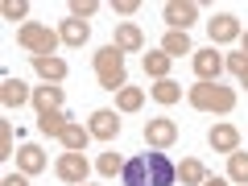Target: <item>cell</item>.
Here are the masks:
<instances>
[{
	"label": "cell",
	"instance_id": "cell-1",
	"mask_svg": "<svg viewBox=\"0 0 248 186\" xmlns=\"http://www.w3.org/2000/svg\"><path fill=\"white\" fill-rule=\"evenodd\" d=\"M124 186H174L178 166L166 153H141V157L124 161Z\"/></svg>",
	"mask_w": 248,
	"mask_h": 186
},
{
	"label": "cell",
	"instance_id": "cell-2",
	"mask_svg": "<svg viewBox=\"0 0 248 186\" xmlns=\"http://www.w3.org/2000/svg\"><path fill=\"white\" fill-rule=\"evenodd\" d=\"M95 79H99V87H104V91L128 87V83H124V50L104 46V50L95 54Z\"/></svg>",
	"mask_w": 248,
	"mask_h": 186
},
{
	"label": "cell",
	"instance_id": "cell-3",
	"mask_svg": "<svg viewBox=\"0 0 248 186\" xmlns=\"http://www.w3.org/2000/svg\"><path fill=\"white\" fill-rule=\"evenodd\" d=\"M190 104H195L199 112H232V108H236V91L219 87V83H195V87H190Z\"/></svg>",
	"mask_w": 248,
	"mask_h": 186
},
{
	"label": "cell",
	"instance_id": "cell-4",
	"mask_svg": "<svg viewBox=\"0 0 248 186\" xmlns=\"http://www.w3.org/2000/svg\"><path fill=\"white\" fill-rule=\"evenodd\" d=\"M17 42L29 50V58H46V54H54V46H58L62 37L54 33V29H46V25H21Z\"/></svg>",
	"mask_w": 248,
	"mask_h": 186
},
{
	"label": "cell",
	"instance_id": "cell-5",
	"mask_svg": "<svg viewBox=\"0 0 248 186\" xmlns=\"http://www.w3.org/2000/svg\"><path fill=\"white\" fill-rule=\"evenodd\" d=\"M161 17H166V25L174 29V33H186V29L199 21V4H190V0H170L166 9H161Z\"/></svg>",
	"mask_w": 248,
	"mask_h": 186
},
{
	"label": "cell",
	"instance_id": "cell-6",
	"mask_svg": "<svg viewBox=\"0 0 248 186\" xmlns=\"http://www.w3.org/2000/svg\"><path fill=\"white\" fill-rule=\"evenodd\" d=\"M145 141H149L153 149H170V145L178 141V124L170 120V116H157V120L145 124Z\"/></svg>",
	"mask_w": 248,
	"mask_h": 186
},
{
	"label": "cell",
	"instance_id": "cell-7",
	"mask_svg": "<svg viewBox=\"0 0 248 186\" xmlns=\"http://www.w3.org/2000/svg\"><path fill=\"white\" fill-rule=\"evenodd\" d=\"M87 157L83 153H62L58 157V178L62 182H71V186H87Z\"/></svg>",
	"mask_w": 248,
	"mask_h": 186
},
{
	"label": "cell",
	"instance_id": "cell-8",
	"mask_svg": "<svg viewBox=\"0 0 248 186\" xmlns=\"http://www.w3.org/2000/svg\"><path fill=\"white\" fill-rule=\"evenodd\" d=\"M190 62H195L199 83H215V79H219V71H223V58L215 54V46H207V50H195V54H190Z\"/></svg>",
	"mask_w": 248,
	"mask_h": 186
},
{
	"label": "cell",
	"instance_id": "cell-9",
	"mask_svg": "<svg viewBox=\"0 0 248 186\" xmlns=\"http://www.w3.org/2000/svg\"><path fill=\"white\" fill-rule=\"evenodd\" d=\"M91 137H99V141H116L120 137V116L112 112V108H99V112H91Z\"/></svg>",
	"mask_w": 248,
	"mask_h": 186
},
{
	"label": "cell",
	"instance_id": "cell-10",
	"mask_svg": "<svg viewBox=\"0 0 248 186\" xmlns=\"http://www.w3.org/2000/svg\"><path fill=\"white\" fill-rule=\"evenodd\" d=\"M207 33H211V46H223V42H236L244 29H240V21L232 13H219L215 21H207Z\"/></svg>",
	"mask_w": 248,
	"mask_h": 186
},
{
	"label": "cell",
	"instance_id": "cell-11",
	"mask_svg": "<svg viewBox=\"0 0 248 186\" xmlns=\"http://www.w3.org/2000/svg\"><path fill=\"white\" fill-rule=\"evenodd\" d=\"M207 141H211L215 153H236L240 149V128L236 124H215L211 133H207Z\"/></svg>",
	"mask_w": 248,
	"mask_h": 186
},
{
	"label": "cell",
	"instance_id": "cell-12",
	"mask_svg": "<svg viewBox=\"0 0 248 186\" xmlns=\"http://www.w3.org/2000/svg\"><path fill=\"white\" fill-rule=\"evenodd\" d=\"M116 50H124V54H137V50H145V33L137 25H128V21H120L116 25Z\"/></svg>",
	"mask_w": 248,
	"mask_h": 186
},
{
	"label": "cell",
	"instance_id": "cell-13",
	"mask_svg": "<svg viewBox=\"0 0 248 186\" xmlns=\"http://www.w3.org/2000/svg\"><path fill=\"white\" fill-rule=\"evenodd\" d=\"M62 145H66V153H83L87 149V141H91V128H83V124H66V128H62V137H58Z\"/></svg>",
	"mask_w": 248,
	"mask_h": 186
},
{
	"label": "cell",
	"instance_id": "cell-14",
	"mask_svg": "<svg viewBox=\"0 0 248 186\" xmlns=\"http://www.w3.org/2000/svg\"><path fill=\"white\" fill-rule=\"evenodd\" d=\"M25 99H33V95H29V87L21 79H4V83H0V104H4V108H21Z\"/></svg>",
	"mask_w": 248,
	"mask_h": 186
},
{
	"label": "cell",
	"instance_id": "cell-15",
	"mask_svg": "<svg viewBox=\"0 0 248 186\" xmlns=\"http://www.w3.org/2000/svg\"><path fill=\"white\" fill-rule=\"evenodd\" d=\"M17 166H21V174H37V170H46V153L37 149V145H21L17 149Z\"/></svg>",
	"mask_w": 248,
	"mask_h": 186
},
{
	"label": "cell",
	"instance_id": "cell-16",
	"mask_svg": "<svg viewBox=\"0 0 248 186\" xmlns=\"http://www.w3.org/2000/svg\"><path fill=\"white\" fill-rule=\"evenodd\" d=\"M33 108H37V116H42V112H58V108H62V87H50V83L37 87L33 91Z\"/></svg>",
	"mask_w": 248,
	"mask_h": 186
},
{
	"label": "cell",
	"instance_id": "cell-17",
	"mask_svg": "<svg viewBox=\"0 0 248 186\" xmlns=\"http://www.w3.org/2000/svg\"><path fill=\"white\" fill-rule=\"evenodd\" d=\"M33 71L42 75L46 83H58L62 75H66V62H62V58H54V54H46V58H33Z\"/></svg>",
	"mask_w": 248,
	"mask_h": 186
},
{
	"label": "cell",
	"instance_id": "cell-18",
	"mask_svg": "<svg viewBox=\"0 0 248 186\" xmlns=\"http://www.w3.org/2000/svg\"><path fill=\"white\" fill-rule=\"evenodd\" d=\"M58 37H62L66 46H83V42L91 37V25H87V21H75V17H71V21H62Z\"/></svg>",
	"mask_w": 248,
	"mask_h": 186
},
{
	"label": "cell",
	"instance_id": "cell-19",
	"mask_svg": "<svg viewBox=\"0 0 248 186\" xmlns=\"http://www.w3.org/2000/svg\"><path fill=\"white\" fill-rule=\"evenodd\" d=\"M170 54L166 50H149L145 54V75H153V79H170Z\"/></svg>",
	"mask_w": 248,
	"mask_h": 186
},
{
	"label": "cell",
	"instance_id": "cell-20",
	"mask_svg": "<svg viewBox=\"0 0 248 186\" xmlns=\"http://www.w3.org/2000/svg\"><path fill=\"white\" fill-rule=\"evenodd\" d=\"M66 124H71V116L62 112V108H58V112H42V116H37V128H42L46 137H62Z\"/></svg>",
	"mask_w": 248,
	"mask_h": 186
},
{
	"label": "cell",
	"instance_id": "cell-21",
	"mask_svg": "<svg viewBox=\"0 0 248 186\" xmlns=\"http://www.w3.org/2000/svg\"><path fill=\"white\" fill-rule=\"evenodd\" d=\"M161 50H166L170 58H182V54H195V46H190L186 33H174V29H170V33L161 37Z\"/></svg>",
	"mask_w": 248,
	"mask_h": 186
},
{
	"label": "cell",
	"instance_id": "cell-22",
	"mask_svg": "<svg viewBox=\"0 0 248 186\" xmlns=\"http://www.w3.org/2000/svg\"><path fill=\"white\" fill-rule=\"evenodd\" d=\"M178 178H182V186H203L207 182V170H203V161L186 157L182 166H178Z\"/></svg>",
	"mask_w": 248,
	"mask_h": 186
},
{
	"label": "cell",
	"instance_id": "cell-23",
	"mask_svg": "<svg viewBox=\"0 0 248 186\" xmlns=\"http://www.w3.org/2000/svg\"><path fill=\"white\" fill-rule=\"evenodd\" d=\"M149 95L157 99V104H178V99H182V87H178L174 79H157V83L149 87Z\"/></svg>",
	"mask_w": 248,
	"mask_h": 186
},
{
	"label": "cell",
	"instance_id": "cell-24",
	"mask_svg": "<svg viewBox=\"0 0 248 186\" xmlns=\"http://www.w3.org/2000/svg\"><path fill=\"white\" fill-rule=\"evenodd\" d=\"M141 104H145L141 87H120L116 91V108H120V112H141Z\"/></svg>",
	"mask_w": 248,
	"mask_h": 186
},
{
	"label": "cell",
	"instance_id": "cell-25",
	"mask_svg": "<svg viewBox=\"0 0 248 186\" xmlns=\"http://www.w3.org/2000/svg\"><path fill=\"white\" fill-rule=\"evenodd\" d=\"M228 178L232 182H240V186H248V153H228Z\"/></svg>",
	"mask_w": 248,
	"mask_h": 186
},
{
	"label": "cell",
	"instance_id": "cell-26",
	"mask_svg": "<svg viewBox=\"0 0 248 186\" xmlns=\"http://www.w3.org/2000/svg\"><path fill=\"white\" fill-rule=\"evenodd\" d=\"M223 66L240 79V87H248V54H228V58H223Z\"/></svg>",
	"mask_w": 248,
	"mask_h": 186
},
{
	"label": "cell",
	"instance_id": "cell-27",
	"mask_svg": "<svg viewBox=\"0 0 248 186\" xmlns=\"http://www.w3.org/2000/svg\"><path fill=\"white\" fill-rule=\"evenodd\" d=\"M95 170H99L104 178H116V174H124V161H120V153H99Z\"/></svg>",
	"mask_w": 248,
	"mask_h": 186
},
{
	"label": "cell",
	"instance_id": "cell-28",
	"mask_svg": "<svg viewBox=\"0 0 248 186\" xmlns=\"http://www.w3.org/2000/svg\"><path fill=\"white\" fill-rule=\"evenodd\" d=\"M95 9H99L95 0H75V4H71V17L75 21H87V17H95Z\"/></svg>",
	"mask_w": 248,
	"mask_h": 186
},
{
	"label": "cell",
	"instance_id": "cell-29",
	"mask_svg": "<svg viewBox=\"0 0 248 186\" xmlns=\"http://www.w3.org/2000/svg\"><path fill=\"white\" fill-rule=\"evenodd\" d=\"M0 13H4V17H9V21H25V4H21V0H4V4H0Z\"/></svg>",
	"mask_w": 248,
	"mask_h": 186
},
{
	"label": "cell",
	"instance_id": "cell-30",
	"mask_svg": "<svg viewBox=\"0 0 248 186\" xmlns=\"http://www.w3.org/2000/svg\"><path fill=\"white\" fill-rule=\"evenodd\" d=\"M137 9H141V4H137V0H116V13H120V17H133Z\"/></svg>",
	"mask_w": 248,
	"mask_h": 186
},
{
	"label": "cell",
	"instance_id": "cell-31",
	"mask_svg": "<svg viewBox=\"0 0 248 186\" xmlns=\"http://www.w3.org/2000/svg\"><path fill=\"white\" fill-rule=\"evenodd\" d=\"M0 157H13V133H9V124H4V137H0Z\"/></svg>",
	"mask_w": 248,
	"mask_h": 186
},
{
	"label": "cell",
	"instance_id": "cell-32",
	"mask_svg": "<svg viewBox=\"0 0 248 186\" xmlns=\"http://www.w3.org/2000/svg\"><path fill=\"white\" fill-rule=\"evenodd\" d=\"M0 186H29V174H4Z\"/></svg>",
	"mask_w": 248,
	"mask_h": 186
},
{
	"label": "cell",
	"instance_id": "cell-33",
	"mask_svg": "<svg viewBox=\"0 0 248 186\" xmlns=\"http://www.w3.org/2000/svg\"><path fill=\"white\" fill-rule=\"evenodd\" d=\"M203 186H228V182H223V178H207Z\"/></svg>",
	"mask_w": 248,
	"mask_h": 186
},
{
	"label": "cell",
	"instance_id": "cell-34",
	"mask_svg": "<svg viewBox=\"0 0 248 186\" xmlns=\"http://www.w3.org/2000/svg\"><path fill=\"white\" fill-rule=\"evenodd\" d=\"M240 42H244V54H248V33H240Z\"/></svg>",
	"mask_w": 248,
	"mask_h": 186
}]
</instances>
